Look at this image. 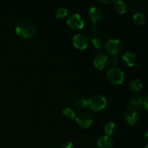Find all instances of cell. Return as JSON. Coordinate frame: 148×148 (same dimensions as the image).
Segmentation results:
<instances>
[{
  "label": "cell",
  "mask_w": 148,
  "mask_h": 148,
  "mask_svg": "<svg viewBox=\"0 0 148 148\" xmlns=\"http://www.w3.org/2000/svg\"><path fill=\"white\" fill-rule=\"evenodd\" d=\"M143 88V82L140 79H133L130 82V88L133 92H138Z\"/></svg>",
  "instance_id": "obj_14"
},
{
  "label": "cell",
  "mask_w": 148,
  "mask_h": 148,
  "mask_svg": "<svg viewBox=\"0 0 148 148\" xmlns=\"http://www.w3.org/2000/svg\"><path fill=\"white\" fill-rule=\"evenodd\" d=\"M144 148H148V145H146L145 147Z\"/></svg>",
  "instance_id": "obj_28"
},
{
  "label": "cell",
  "mask_w": 148,
  "mask_h": 148,
  "mask_svg": "<svg viewBox=\"0 0 148 148\" xmlns=\"http://www.w3.org/2000/svg\"><path fill=\"white\" fill-rule=\"evenodd\" d=\"M97 146L98 148H113L114 142L109 136H101L97 141Z\"/></svg>",
  "instance_id": "obj_12"
},
{
  "label": "cell",
  "mask_w": 148,
  "mask_h": 148,
  "mask_svg": "<svg viewBox=\"0 0 148 148\" xmlns=\"http://www.w3.org/2000/svg\"><path fill=\"white\" fill-rule=\"evenodd\" d=\"M103 3H106V4H108V3H112V2H114V0H111V1H101Z\"/></svg>",
  "instance_id": "obj_26"
},
{
  "label": "cell",
  "mask_w": 148,
  "mask_h": 148,
  "mask_svg": "<svg viewBox=\"0 0 148 148\" xmlns=\"http://www.w3.org/2000/svg\"><path fill=\"white\" fill-rule=\"evenodd\" d=\"M61 148H74V145L72 142L66 141L62 144Z\"/></svg>",
  "instance_id": "obj_23"
},
{
  "label": "cell",
  "mask_w": 148,
  "mask_h": 148,
  "mask_svg": "<svg viewBox=\"0 0 148 148\" xmlns=\"http://www.w3.org/2000/svg\"><path fill=\"white\" fill-rule=\"evenodd\" d=\"M100 27L98 25V23H93L92 25V27H91V30H92L93 33H97V32L99 30Z\"/></svg>",
  "instance_id": "obj_24"
},
{
  "label": "cell",
  "mask_w": 148,
  "mask_h": 148,
  "mask_svg": "<svg viewBox=\"0 0 148 148\" xmlns=\"http://www.w3.org/2000/svg\"><path fill=\"white\" fill-rule=\"evenodd\" d=\"M108 62H109V64L111 66V68L116 67L117 62H118V59L116 56H112V57H111V59H108Z\"/></svg>",
  "instance_id": "obj_22"
},
{
  "label": "cell",
  "mask_w": 148,
  "mask_h": 148,
  "mask_svg": "<svg viewBox=\"0 0 148 148\" xmlns=\"http://www.w3.org/2000/svg\"><path fill=\"white\" fill-rule=\"evenodd\" d=\"M143 106V99L140 95H132L131 98L129 99L127 102V106L129 108L137 110L141 108Z\"/></svg>",
  "instance_id": "obj_10"
},
{
  "label": "cell",
  "mask_w": 148,
  "mask_h": 148,
  "mask_svg": "<svg viewBox=\"0 0 148 148\" xmlns=\"http://www.w3.org/2000/svg\"><path fill=\"white\" fill-rule=\"evenodd\" d=\"M75 105L78 108H84L88 106V100L85 98H79L75 101Z\"/></svg>",
  "instance_id": "obj_19"
},
{
  "label": "cell",
  "mask_w": 148,
  "mask_h": 148,
  "mask_svg": "<svg viewBox=\"0 0 148 148\" xmlns=\"http://www.w3.org/2000/svg\"><path fill=\"white\" fill-rule=\"evenodd\" d=\"M107 78L113 84L119 85L122 83L124 79V74L121 69L112 67L107 72Z\"/></svg>",
  "instance_id": "obj_3"
},
{
  "label": "cell",
  "mask_w": 148,
  "mask_h": 148,
  "mask_svg": "<svg viewBox=\"0 0 148 148\" xmlns=\"http://www.w3.org/2000/svg\"><path fill=\"white\" fill-rule=\"evenodd\" d=\"M133 20L135 24L139 25H143L145 24V17L144 14L142 13H136L134 16H133Z\"/></svg>",
  "instance_id": "obj_17"
},
{
  "label": "cell",
  "mask_w": 148,
  "mask_h": 148,
  "mask_svg": "<svg viewBox=\"0 0 148 148\" xmlns=\"http://www.w3.org/2000/svg\"><path fill=\"white\" fill-rule=\"evenodd\" d=\"M103 13L101 8L97 6H92L89 10V17L94 23L100 22L103 19Z\"/></svg>",
  "instance_id": "obj_9"
},
{
  "label": "cell",
  "mask_w": 148,
  "mask_h": 148,
  "mask_svg": "<svg viewBox=\"0 0 148 148\" xmlns=\"http://www.w3.org/2000/svg\"><path fill=\"white\" fill-rule=\"evenodd\" d=\"M124 118H125L126 121L131 125H133L135 123L137 122L139 119L138 113L136 110L132 109V108H128L127 111H125V114H124Z\"/></svg>",
  "instance_id": "obj_11"
},
{
  "label": "cell",
  "mask_w": 148,
  "mask_h": 148,
  "mask_svg": "<svg viewBox=\"0 0 148 148\" xmlns=\"http://www.w3.org/2000/svg\"><path fill=\"white\" fill-rule=\"evenodd\" d=\"M92 116L87 113H82L76 118V122L79 126L83 128H88L92 124Z\"/></svg>",
  "instance_id": "obj_8"
},
{
  "label": "cell",
  "mask_w": 148,
  "mask_h": 148,
  "mask_svg": "<svg viewBox=\"0 0 148 148\" xmlns=\"http://www.w3.org/2000/svg\"><path fill=\"white\" fill-rule=\"evenodd\" d=\"M147 99L148 98L147 97H146V98H145L144 101H143V105H144L145 109H147Z\"/></svg>",
  "instance_id": "obj_25"
},
{
  "label": "cell",
  "mask_w": 148,
  "mask_h": 148,
  "mask_svg": "<svg viewBox=\"0 0 148 148\" xmlns=\"http://www.w3.org/2000/svg\"><path fill=\"white\" fill-rule=\"evenodd\" d=\"M115 9L118 13L124 14L127 12V4L124 1H121V0L116 1Z\"/></svg>",
  "instance_id": "obj_16"
},
{
  "label": "cell",
  "mask_w": 148,
  "mask_h": 148,
  "mask_svg": "<svg viewBox=\"0 0 148 148\" xmlns=\"http://www.w3.org/2000/svg\"><path fill=\"white\" fill-rule=\"evenodd\" d=\"M145 136H146V137L147 138V131L145 132Z\"/></svg>",
  "instance_id": "obj_27"
},
{
  "label": "cell",
  "mask_w": 148,
  "mask_h": 148,
  "mask_svg": "<svg viewBox=\"0 0 148 148\" xmlns=\"http://www.w3.org/2000/svg\"><path fill=\"white\" fill-rule=\"evenodd\" d=\"M117 127L115 123L114 122H109L105 126V132L107 136L112 135V134H115V132H116Z\"/></svg>",
  "instance_id": "obj_15"
},
{
  "label": "cell",
  "mask_w": 148,
  "mask_h": 148,
  "mask_svg": "<svg viewBox=\"0 0 148 148\" xmlns=\"http://www.w3.org/2000/svg\"><path fill=\"white\" fill-rule=\"evenodd\" d=\"M124 63L128 66H132L136 62V55L131 51H127L122 56Z\"/></svg>",
  "instance_id": "obj_13"
},
{
  "label": "cell",
  "mask_w": 148,
  "mask_h": 148,
  "mask_svg": "<svg viewBox=\"0 0 148 148\" xmlns=\"http://www.w3.org/2000/svg\"><path fill=\"white\" fill-rule=\"evenodd\" d=\"M90 43L92 48L95 49H101L103 46V41L100 38L95 37L93 38L90 40Z\"/></svg>",
  "instance_id": "obj_18"
},
{
  "label": "cell",
  "mask_w": 148,
  "mask_h": 148,
  "mask_svg": "<svg viewBox=\"0 0 148 148\" xmlns=\"http://www.w3.org/2000/svg\"><path fill=\"white\" fill-rule=\"evenodd\" d=\"M105 49L108 53L116 55L122 49V43L119 39H109L105 44Z\"/></svg>",
  "instance_id": "obj_4"
},
{
  "label": "cell",
  "mask_w": 148,
  "mask_h": 148,
  "mask_svg": "<svg viewBox=\"0 0 148 148\" xmlns=\"http://www.w3.org/2000/svg\"><path fill=\"white\" fill-rule=\"evenodd\" d=\"M15 33L22 38L30 39L34 36L36 33V28L30 23L23 22L16 26Z\"/></svg>",
  "instance_id": "obj_1"
},
{
  "label": "cell",
  "mask_w": 148,
  "mask_h": 148,
  "mask_svg": "<svg viewBox=\"0 0 148 148\" xmlns=\"http://www.w3.org/2000/svg\"><path fill=\"white\" fill-rule=\"evenodd\" d=\"M66 23L73 30H80L85 25L84 20H82L80 15L77 13L72 14L66 20Z\"/></svg>",
  "instance_id": "obj_5"
},
{
  "label": "cell",
  "mask_w": 148,
  "mask_h": 148,
  "mask_svg": "<svg viewBox=\"0 0 148 148\" xmlns=\"http://www.w3.org/2000/svg\"><path fill=\"white\" fill-rule=\"evenodd\" d=\"M107 105V101L103 95L95 94L88 100V106L92 111H98L103 109Z\"/></svg>",
  "instance_id": "obj_2"
},
{
  "label": "cell",
  "mask_w": 148,
  "mask_h": 148,
  "mask_svg": "<svg viewBox=\"0 0 148 148\" xmlns=\"http://www.w3.org/2000/svg\"><path fill=\"white\" fill-rule=\"evenodd\" d=\"M95 68L98 70H102L108 63V56L105 53H98L95 55L93 61Z\"/></svg>",
  "instance_id": "obj_7"
},
{
  "label": "cell",
  "mask_w": 148,
  "mask_h": 148,
  "mask_svg": "<svg viewBox=\"0 0 148 148\" xmlns=\"http://www.w3.org/2000/svg\"><path fill=\"white\" fill-rule=\"evenodd\" d=\"M68 14V10L64 7H60L57 10L55 16L56 18H64L66 17Z\"/></svg>",
  "instance_id": "obj_21"
},
{
  "label": "cell",
  "mask_w": 148,
  "mask_h": 148,
  "mask_svg": "<svg viewBox=\"0 0 148 148\" xmlns=\"http://www.w3.org/2000/svg\"><path fill=\"white\" fill-rule=\"evenodd\" d=\"M62 112H63V114L64 115V116L69 119H73L75 118V112L72 108H69V107L64 108Z\"/></svg>",
  "instance_id": "obj_20"
},
{
  "label": "cell",
  "mask_w": 148,
  "mask_h": 148,
  "mask_svg": "<svg viewBox=\"0 0 148 148\" xmlns=\"http://www.w3.org/2000/svg\"><path fill=\"white\" fill-rule=\"evenodd\" d=\"M72 43L75 48L80 50L86 49L89 44V38L88 36L82 33H78L72 38Z\"/></svg>",
  "instance_id": "obj_6"
}]
</instances>
